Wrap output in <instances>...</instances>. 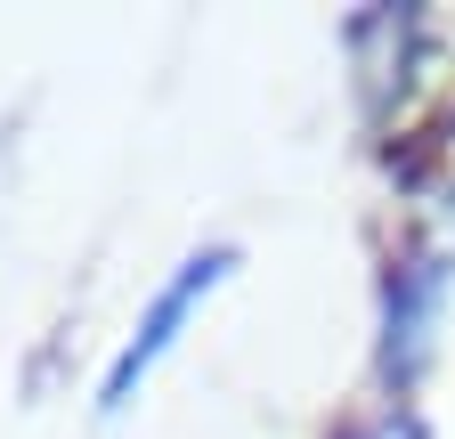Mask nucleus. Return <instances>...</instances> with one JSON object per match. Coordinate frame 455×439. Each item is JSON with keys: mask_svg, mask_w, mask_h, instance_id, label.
I'll use <instances>...</instances> for the list:
<instances>
[{"mask_svg": "<svg viewBox=\"0 0 455 439\" xmlns=\"http://www.w3.org/2000/svg\"><path fill=\"white\" fill-rule=\"evenodd\" d=\"M439 293H447V268L439 260H415V268H398V285H390V382H407L431 350V317H439Z\"/></svg>", "mask_w": 455, "mask_h": 439, "instance_id": "obj_2", "label": "nucleus"}, {"mask_svg": "<svg viewBox=\"0 0 455 439\" xmlns=\"http://www.w3.org/2000/svg\"><path fill=\"white\" fill-rule=\"evenodd\" d=\"M350 439H415V423H398V415H382V423H366V431H350Z\"/></svg>", "mask_w": 455, "mask_h": 439, "instance_id": "obj_3", "label": "nucleus"}, {"mask_svg": "<svg viewBox=\"0 0 455 439\" xmlns=\"http://www.w3.org/2000/svg\"><path fill=\"white\" fill-rule=\"evenodd\" d=\"M228 268H236V244H212V252H188L180 268H171V285L147 301V317H139V334L114 350V366H106V391H98V407H131V391L163 366V350L180 342V325L204 309V293H220L228 285Z\"/></svg>", "mask_w": 455, "mask_h": 439, "instance_id": "obj_1", "label": "nucleus"}]
</instances>
